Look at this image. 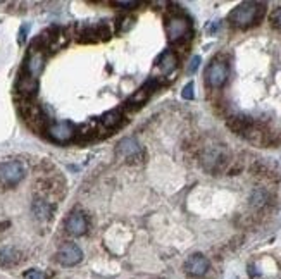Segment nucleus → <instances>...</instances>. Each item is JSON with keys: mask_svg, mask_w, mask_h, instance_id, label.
Masks as SVG:
<instances>
[{"mask_svg": "<svg viewBox=\"0 0 281 279\" xmlns=\"http://www.w3.org/2000/svg\"><path fill=\"white\" fill-rule=\"evenodd\" d=\"M266 14V3L261 2H243L238 7H235L228 16V21L231 22V26L235 28H252L257 26L262 21Z\"/></svg>", "mask_w": 281, "mask_h": 279, "instance_id": "obj_1", "label": "nucleus"}, {"mask_svg": "<svg viewBox=\"0 0 281 279\" xmlns=\"http://www.w3.org/2000/svg\"><path fill=\"white\" fill-rule=\"evenodd\" d=\"M200 162L202 167L211 174H223L228 171L231 164V153L228 152L226 145H209L202 148L200 152Z\"/></svg>", "mask_w": 281, "mask_h": 279, "instance_id": "obj_2", "label": "nucleus"}, {"mask_svg": "<svg viewBox=\"0 0 281 279\" xmlns=\"http://www.w3.org/2000/svg\"><path fill=\"white\" fill-rule=\"evenodd\" d=\"M190 29H192V24H190V19L185 14H181V16H167L166 33L169 41H173L174 45L190 41Z\"/></svg>", "mask_w": 281, "mask_h": 279, "instance_id": "obj_3", "label": "nucleus"}, {"mask_svg": "<svg viewBox=\"0 0 281 279\" xmlns=\"http://www.w3.org/2000/svg\"><path fill=\"white\" fill-rule=\"evenodd\" d=\"M228 78H230V66H228L226 60L216 57L209 64V67L205 69V83H207L209 88L212 90H219L226 85Z\"/></svg>", "mask_w": 281, "mask_h": 279, "instance_id": "obj_4", "label": "nucleus"}, {"mask_svg": "<svg viewBox=\"0 0 281 279\" xmlns=\"http://www.w3.org/2000/svg\"><path fill=\"white\" fill-rule=\"evenodd\" d=\"M116 153L131 165H140V164H143L145 159H147L145 150L141 148V146L138 145L137 140H133V138H123L121 141L118 143Z\"/></svg>", "mask_w": 281, "mask_h": 279, "instance_id": "obj_5", "label": "nucleus"}, {"mask_svg": "<svg viewBox=\"0 0 281 279\" xmlns=\"http://www.w3.org/2000/svg\"><path fill=\"white\" fill-rule=\"evenodd\" d=\"M22 178H24V167H22L21 162L10 160L0 164V184L2 186L12 188L19 184Z\"/></svg>", "mask_w": 281, "mask_h": 279, "instance_id": "obj_6", "label": "nucleus"}, {"mask_svg": "<svg viewBox=\"0 0 281 279\" xmlns=\"http://www.w3.org/2000/svg\"><path fill=\"white\" fill-rule=\"evenodd\" d=\"M159 86H160V81L157 80V78H150V80H148L143 86H141L140 90H138L137 93H135V95L130 97V100L125 104V109H126V111H131L133 107H135V109H137V107H141V105H143L145 102L150 99L152 93L159 90Z\"/></svg>", "mask_w": 281, "mask_h": 279, "instance_id": "obj_7", "label": "nucleus"}, {"mask_svg": "<svg viewBox=\"0 0 281 279\" xmlns=\"http://www.w3.org/2000/svg\"><path fill=\"white\" fill-rule=\"evenodd\" d=\"M76 130L78 128L74 126L73 123H69V121H61V123L50 124L48 130H47V133H48V137L54 140V141L66 143V141H71V140L76 137Z\"/></svg>", "mask_w": 281, "mask_h": 279, "instance_id": "obj_8", "label": "nucleus"}, {"mask_svg": "<svg viewBox=\"0 0 281 279\" xmlns=\"http://www.w3.org/2000/svg\"><path fill=\"white\" fill-rule=\"evenodd\" d=\"M55 259H57V262L61 264V266L73 267V266H76V264L81 262V259H83V252H81V248L78 247V245L64 243L61 248H59Z\"/></svg>", "mask_w": 281, "mask_h": 279, "instance_id": "obj_9", "label": "nucleus"}, {"mask_svg": "<svg viewBox=\"0 0 281 279\" xmlns=\"http://www.w3.org/2000/svg\"><path fill=\"white\" fill-rule=\"evenodd\" d=\"M226 126H228V130L233 131L235 135L245 137V135L256 126V119L245 114H233V116H228Z\"/></svg>", "mask_w": 281, "mask_h": 279, "instance_id": "obj_10", "label": "nucleus"}, {"mask_svg": "<svg viewBox=\"0 0 281 279\" xmlns=\"http://www.w3.org/2000/svg\"><path fill=\"white\" fill-rule=\"evenodd\" d=\"M185 271L188 276L193 278H202L209 271V260L202 254H193L186 259L185 262Z\"/></svg>", "mask_w": 281, "mask_h": 279, "instance_id": "obj_11", "label": "nucleus"}, {"mask_svg": "<svg viewBox=\"0 0 281 279\" xmlns=\"http://www.w3.org/2000/svg\"><path fill=\"white\" fill-rule=\"evenodd\" d=\"M36 90H38V81H36V78L29 76V74L21 76L16 83V92L22 100H31L35 97Z\"/></svg>", "mask_w": 281, "mask_h": 279, "instance_id": "obj_12", "label": "nucleus"}, {"mask_svg": "<svg viewBox=\"0 0 281 279\" xmlns=\"http://www.w3.org/2000/svg\"><path fill=\"white\" fill-rule=\"evenodd\" d=\"M88 229V221L83 212H73L66 221V231L73 236L85 235Z\"/></svg>", "mask_w": 281, "mask_h": 279, "instance_id": "obj_13", "label": "nucleus"}, {"mask_svg": "<svg viewBox=\"0 0 281 279\" xmlns=\"http://www.w3.org/2000/svg\"><path fill=\"white\" fill-rule=\"evenodd\" d=\"M31 212L38 221H48L54 216V205L45 198H35L31 203Z\"/></svg>", "mask_w": 281, "mask_h": 279, "instance_id": "obj_14", "label": "nucleus"}, {"mask_svg": "<svg viewBox=\"0 0 281 279\" xmlns=\"http://www.w3.org/2000/svg\"><path fill=\"white\" fill-rule=\"evenodd\" d=\"M271 202H273L271 193H269L268 190H264V188H257V190H254L252 195H250V205L256 210H259V212L269 209Z\"/></svg>", "mask_w": 281, "mask_h": 279, "instance_id": "obj_15", "label": "nucleus"}, {"mask_svg": "<svg viewBox=\"0 0 281 279\" xmlns=\"http://www.w3.org/2000/svg\"><path fill=\"white\" fill-rule=\"evenodd\" d=\"M22 254L16 247H2L0 248V267H14L21 262Z\"/></svg>", "mask_w": 281, "mask_h": 279, "instance_id": "obj_16", "label": "nucleus"}, {"mask_svg": "<svg viewBox=\"0 0 281 279\" xmlns=\"http://www.w3.org/2000/svg\"><path fill=\"white\" fill-rule=\"evenodd\" d=\"M43 64H45V57L42 52H33L31 55L28 57V62H26V73L29 76L36 78L43 69Z\"/></svg>", "mask_w": 281, "mask_h": 279, "instance_id": "obj_17", "label": "nucleus"}, {"mask_svg": "<svg viewBox=\"0 0 281 279\" xmlns=\"http://www.w3.org/2000/svg\"><path fill=\"white\" fill-rule=\"evenodd\" d=\"M123 119H125V116H123L121 109H114V111H109L106 116H102L100 124H102L106 130H116V128L121 126Z\"/></svg>", "mask_w": 281, "mask_h": 279, "instance_id": "obj_18", "label": "nucleus"}, {"mask_svg": "<svg viewBox=\"0 0 281 279\" xmlns=\"http://www.w3.org/2000/svg\"><path fill=\"white\" fill-rule=\"evenodd\" d=\"M176 64H178V57L173 50H166L159 59V67L162 71V74H169L176 69Z\"/></svg>", "mask_w": 281, "mask_h": 279, "instance_id": "obj_19", "label": "nucleus"}, {"mask_svg": "<svg viewBox=\"0 0 281 279\" xmlns=\"http://www.w3.org/2000/svg\"><path fill=\"white\" fill-rule=\"evenodd\" d=\"M99 133V131L95 130V124L88 123V124H83V126H80L76 130V135L80 140H83V141H88V140H93L95 138V135Z\"/></svg>", "mask_w": 281, "mask_h": 279, "instance_id": "obj_20", "label": "nucleus"}, {"mask_svg": "<svg viewBox=\"0 0 281 279\" xmlns=\"http://www.w3.org/2000/svg\"><path fill=\"white\" fill-rule=\"evenodd\" d=\"M95 29H97V36H99L100 41H107L111 38V28H109L107 22H99V24H95Z\"/></svg>", "mask_w": 281, "mask_h": 279, "instance_id": "obj_21", "label": "nucleus"}, {"mask_svg": "<svg viewBox=\"0 0 281 279\" xmlns=\"http://www.w3.org/2000/svg\"><path fill=\"white\" fill-rule=\"evenodd\" d=\"M269 19H271L273 28H276L278 31H281V7H280V9H276V10H273Z\"/></svg>", "mask_w": 281, "mask_h": 279, "instance_id": "obj_22", "label": "nucleus"}, {"mask_svg": "<svg viewBox=\"0 0 281 279\" xmlns=\"http://www.w3.org/2000/svg\"><path fill=\"white\" fill-rule=\"evenodd\" d=\"M183 99H186V100L193 99V83H188V85L183 88Z\"/></svg>", "mask_w": 281, "mask_h": 279, "instance_id": "obj_23", "label": "nucleus"}, {"mask_svg": "<svg viewBox=\"0 0 281 279\" xmlns=\"http://www.w3.org/2000/svg\"><path fill=\"white\" fill-rule=\"evenodd\" d=\"M24 279H43V274L40 273V271L31 269V271H28V273L24 274Z\"/></svg>", "mask_w": 281, "mask_h": 279, "instance_id": "obj_24", "label": "nucleus"}, {"mask_svg": "<svg viewBox=\"0 0 281 279\" xmlns=\"http://www.w3.org/2000/svg\"><path fill=\"white\" fill-rule=\"evenodd\" d=\"M116 7H126V9H135L140 5V2H114Z\"/></svg>", "mask_w": 281, "mask_h": 279, "instance_id": "obj_25", "label": "nucleus"}, {"mask_svg": "<svg viewBox=\"0 0 281 279\" xmlns=\"http://www.w3.org/2000/svg\"><path fill=\"white\" fill-rule=\"evenodd\" d=\"M198 64H200V57H193L192 62H190V67H188V73H195L198 67Z\"/></svg>", "mask_w": 281, "mask_h": 279, "instance_id": "obj_26", "label": "nucleus"}]
</instances>
